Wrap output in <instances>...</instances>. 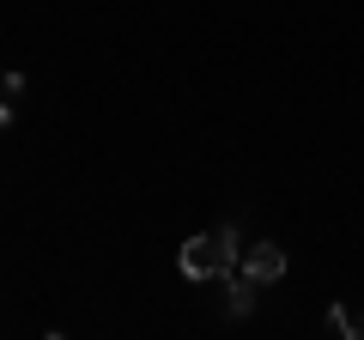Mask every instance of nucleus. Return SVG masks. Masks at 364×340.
I'll return each mask as SVG.
<instances>
[{"instance_id":"1","label":"nucleus","mask_w":364,"mask_h":340,"mask_svg":"<svg viewBox=\"0 0 364 340\" xmlns=\"http://www.w3.org/2000/svg\"><path fill=\"white\" fill-rule=\"evenodd\" d=\"M237 267V231L219 225V231H200L182 243V274L188 280H225Z\"/></svg>"},{"instance_id":"2","label":"nucleus","mask_w":364,"mask_h":340,"mask_svg":"<svg viewBox=\"0 0 364 340\" xmlns=\"http://www.w3.org/2000/svg\"><path fill=\"white\" fill-rule=\"evenodd\" d=\"M243 274L255 280V286H273V280L286 274V249L279 243H249L243 249Z\"/></svg>"},{"instance_id":"3","label":"nucleus","mask_w":364,"mask_h":340,"mask_svg":"<svg viewBox=\"0 0 364 340\" xmlns=\"http://www.w3.org/2000/svg\"><path fill=\"white\" fill-rule=\"evenodd\" d=\"M249 304H255V280H249V274H243V267H231V310H237V316H243V310H249Z\"/></svg>"},{"instance_id":"4","label":"nucleus","mask_w":364,"mask_h":340,"mask_svg":"<svg viewBox=\"0 0 364 340\" xmlns=\"http://www.w3.org/2000/svg\"><path fill=\"white\" fill-rule=\"evenodd\" d=\"M328 322H334L340 334H364V316H352L346 304H334V310H328Z\"/></svg>"},{"instance_id":"5","label":"nucleus","mask_w":364,"mask_h":340,"mask_svg":"<svg viewBox=\"0 0 364 340\" xmlns=\"http://www.w3.org/2000/svg\"><path fill=\"white\" fill-rule=\"evenodd\" d=\"M18 92H25V73H6V79H0V97H18Z\"/></svg>"}]
</instances>
